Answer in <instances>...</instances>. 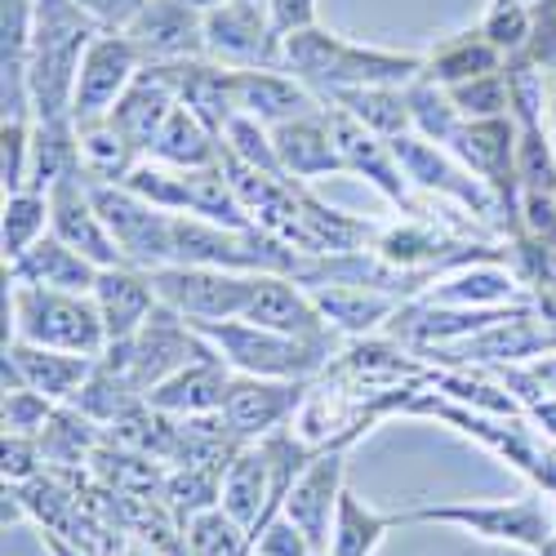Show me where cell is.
Returning <instances> with one entry per match:
<instances>
[{
    "label": "cell",
    "instance_id": "cell-14",
    "mask_svg": "<svg viewBox=\"0 0 556 556\" xmlns=\"http://www.w3.org/2000/svg\"><path fill=\"white\" fill-rule=\"evenodd\" d=\"M245 320L281 334H299V339H320L334 343V326L326 320V312L316 307L307 286H294L286 271H258L254 276V294L245 307Z\"/></svg>",
    "mask_w": 556,
    "mask_h": 556
},
{
    "label": "cell",
    "instance_id": "cell-37",
    "mask_svg": "<svg viewBox=\"0 0 556 556\" xmlns=\"http://www.w3.org/2000/svg\"><path fill=\"white\" fill-rule=\"evenodd\" d=\"M441 303H454V307H468V303H498V299H513V281L498 271H485V267H472L454 276V281L437 294Z\"/></svg>",
    "mask_w": 556,
    "mask_h": 556
},
{
    "label": "cell",
    "instance_id": "cell-42",
    "mask_svg": "<svg viewBox=\"0 0 556 556\" xmlns=\"http://www.w3.org/2000/svg\"><path fill=\"white\" fill-rule=\"evenodd\" d=\"M45 547H50L54 556H80V552H72V547L59 539V530H45Z\"/></svg>",
    "mask_w": 556,
    "mask_h": 556
},
{
    "label": "cell",
    "instance_id": "cell-19",
    "mask_svg": "<svg viewBox=\"0 0 556 556\" xmlns=\"http://www.w3.org/2000/svg\"><path fill=\"white\" fill-rule=\"evenodd\" d=\"M94 303H99L103 326H108V348L129 343L138 330L148 326V316L161 307L156 286H152V271L129 267V263H116V267L99 271Z\"/></svg>",
    "mask_w": 556,
    "mask_h": 556
},
{
    "label": "cell",
    "instance_id": "cell-17",
    "mask_svg": "<svg viewBox=\"0 0 556 556\" xmlns=\"http://www.w3.org/2000/svg\"><path fill=\"white\" fill-rule=\"evenodd\" d=\"M218 503L250 530V543L258 539V530H263L271 517H281V503H276L271 458H267L263 441H258V445H245V450H237V454L227 458Z\"/></svg>",
    "mask_w": 556,
    "mask_h": 556
},
{
    "label": "cell",
    "instance_id": "cell-27",
    "mask_svg": "<svg viewBox=\"0 0 556 556\" xmlns=\"http://www.w3.org/2000/svg\"><path fill=\"white\" fill-rule=\"evenodd\" d=\"M401 526H414L409 521V507H405V513H379V507H369L361 494L343 490L326 556H375L383 547V539L392 530H401Z\"/></svg>",
    "mask_w": 556,
    "mask_h": 556
},
{
    "label": "cell",
    "instance_id": "cell-12",
    "mask_svg": "<svg viewBox=\"0 0 556 556\" xmlns=\"http://www.w3.org/2000/svg\"><path fill=\"white\" fill-rule=\"evenodd\" d=\"M299 405H303V379L237 375L223 405V424L237 441H267L294 419Z\"/></svg>",
    "mask_w": 556,
    "mask_h": 556
},
{
    "label": "cell",
    "instance_id": "cell-5",
    "mask_svg": "<svg viewBox=\"0 0 556 556\" xmlns=\"http://www.w3.org/2000/svg\"><path fill=\"white\" fill-rule=\"evenodd\" d=\"M201 352H210V343L201 339V330L192 326L188 316H178L174 307L161 303V307L148 316V326L138 330L129 343L108 348L103 361L116 365L121 375L148 396L156 383H165L169 375H178L182 365H192Z\"/></svg>",
    "mask_w": 556,
    "mask_h": 556
},
{
    "label": "cell",
    "instance_id": "cell-39",
    "mask_svg": "<svg viewBox=\"0 0 556 556\" xmlns=\"http://www.w3.org/2000/svg\"><path fill=\"white\" fill-rule=\"evenodd\" d=\"M45 458L40 437L5 432V485H27L36 477V463Z\"/></svg>",
    "mask_w": 556,
    "mask_h": 556
},
{
    "label": "cell",
    "instance_id": "cell-43",
    "mask_svg": "<svg viewBox=\"0 0 556 556\" xmlns=\"http://www.w3.org/2000/svg\"><path fill=\"white\" fill-rule=\"evenodd\" d=\"M534 556H556V534H552V539H547V543H543Z\"/></svg>",
    "mask_w": 556,
    "mask_h": 556
},
{
    "label": "cell",
    "instance_id": "cell-18",
    "mask_svg": "<svg viewBox=\"0 0 556 556\" xmlns=\"http://www.w3.org/2000/svg\"><path fill=\"white\" fill-rule=\"evenodd\" d=\"M320 94L312 85H303L299 76H290L286 67H254V72H237V116H254L263 125H286L299 116H316Z\"/></svg>",
    "mask_w": 556,
    "mask_h": 556
},
{
    "label": "cell",
    "instance_id": "cell-28",
    "mask_svg": "<svg viewBox=\"0 0 556 556\" xmlns=\"http://www.w3.org/2000/svg\"><path fill=\"white\" fill-rule=\"evenodd\" d=\"M513 138H517L513 125L503 116H490V121H463L450 138V148L481 182H498L507 178V165H513Z\"/></svg>",
    "mask_w": 556,
    "mask_h": 556
},
{
    "label": "cell",
    "instance_id": "cell-15",
    "mask_svg": "<svg viewBox=\"0 0 556 556\" xmlns=\"http://www.w3.org/2000/svg\"><path fill=\"white\" fill-rule=\"evenodd\" d=\"M231 369L214 348L201 352L192 365H182L178 375H169L165 383H156L143 401L161 414H174V419H210V414H223L227 405V392H231Z\"/></svg>",
    "mask_w": 556,
    "mask_h": 556
},
{
    "label": "cell",
    "instance_id": "cell-16",
    "mask_svg": "<svg viewBox=\"0 0 556 556\" xmlns=\"http://www.w3.org/2000/svg\"><path fill=\"white\" fill-rule=\"evenodd\" d=\"M99 356H76V352H54V348H31L10 339L5 343V388H31L50 401H76L80 388L94 375Z\"/></svg>",
    "mask_w": 556,
    "mask_h": 556
},
{
    "label": "cell",
    "instance_id": "cell-10",
    "mask_svg": "<svg viewBox=\"0 0 556 556\" xmlns=\"http://www.w3.org/2000/svg\"><path fill=\"white\" fill-rule=\"evenodd\" d=\"M148 67H174L205 59V10L197 0H148L125 27Z\"/></svg>",
    "mask_w": 556,
    "mask_h": 556
},
{
    "label": "cell",
    "instance_id": "cell-22",
    "mask_svg": "<svg viewBox=\"0 0 556 556\" xmlns=\"http://www.w3.org/2000/svg\"><path fill=\"white\" fill-rule=\"evenodd\" d=\"M178 108V85L165 67H143L138 80L121 94V103L112 108V125L129 138L138 152H152L161 125L169 121V112Z\"/></svg>",
    "mask_w": 556,
    "mask_h": 556
},
{
    "label": "cell",
    "instance_id": "cell-29",
    "mask_svg": "<svg viewBox=\"0 0 556 556\" xmlns=\"http://www.w3.org/2000/svg\"><path fill=\"white\" fill-rule=\"evenodd\" d=\"M76 152H80V174L94 182H125L134 174V165L143 161V152H138L108 116L76 125Z\"/></svg>",
    "mask_w": 556,
    "mask_h": 556
},
{
    "label": "cell",
    "instance_id": "cell-21",
    "mask_svg": "<svg viewBox=\"0 0 556 556\" xmlns=\"http://www.w3.org/2000/svg\"><path fill=\"white\" fill-rule=\"evenodd\" d=\"M99 263H89L85 254H76L67 241H59L54 231L40 237L27 254L5 263L10 286H45V290H72V294H94L99 286Z\"/></svg>",
    "mask_w": 556,
    "mask_h": 556
},
{
    "label": "cell",
    "instance_id": "cell-35",
    "mask_svg": "<svg viewBox=\"0 0 556 556\" xmlns=\"http://www.w3.org/2000/svg\"><path fill=\"white\" fill-rule=\"evenodd\" d=\"M454 108L463 112V121H490V116H503L513 108V85H507V72H485V76H472L463 85H445Z\"/></svg>",
    "mask_w": 556,
    "mask_h": 556
},
{
    "label": "cell",
    "instance_id": "cell-38",
    "mask_svg": "<svg viewBox=\"0 0 556 556\" xmlns=\"http://www.w3.org/2000/svg\"><path fill=\"white\" fill-rule=\"evenodd\" d=\"M254 556H320L286 517H271L263 530H258V539H254Z\"/></svg>",
    "mask_w": 556,
    "mask_h": 556
},
{
    "label": "cell",
    "instance_id": "cell-2",
    "mask_svg": "<svg viewBox=\"0 0 556 556\" xmlns=\"http://www.w3.org/2000/svg\"><path fill=\"white\" fill-rule=\"evenodd\" d=\"M10 339L76 356L108 352V326L94 294L45 290V286H10Z\"/></svg>",
    "mask_w": 556,
    "mask_h": 556
},
{
    "label": "cell",
    "instance_id": "cell-13",
    "mask_svg": "<svg viewBox=\"0 0 556 556\" xmlns=\"http://www.w3.org/2000/svg\"><path fill=\"white\" fill-rule=\"evenodd\" d=\"M50 231L59 241H67L76 254H85L89 263H99V267H116L125 263L116 241H112V231L94 205V192H89V178L80 169L63 174L54 188H50Z\"/></svg>",
    "mask_w": 556,
    "mask_h": 556
},
{
    "label": "cell",
    "instance_id": "cell-36",
    "mask_svg": "<svg viewBox=\"0 0 556 556\" xmlns=\"http://www.w3.org/2000/svg\"><path fill=\"white\" fill-rule=\"evenodd\" d=\"M59 401H50L45 392L31 388H5V432H23V437H40L50 428Z\"/></svg>",
    "mask_w": 556,
    "mask_h": 556
},
{
    "label": "cell",
    "instance_id": "cell-3",
    "mask_svg": "<svg viewBox=\"0 0 556 556\" xmlns=\"http://www.w3.org/2000/svg\"><path fill=\"white\" fill-rule=\"evenodd\" d=\"M197 330L231 369H237V375H254V379H307L330 361V343L267 330V326H254V320H245V316L201 320Z\"/></svg>",
    "mask_w": 556,
    "mask_h": 556
},
{
    "label": "cell",
    "instance_id": "cell-23",
    "mask_svg": "<svg viewBox=\"0 0 556 556\" xmlns=\"http://www.w3.org/2000/svg\"><path fill=\"white\" fill-rule=\"evenodd\" d=\"M330 129H334V143L343 152V165L352 174H365L375 188L388 197V201H405V169L392 152V138H379V134H369L365 125H356L348 112L330 108Z\"/></svg>",
    "mask_w": 556,
    "mask_h": 556
},
{
    "label": "cell",
    "instance_id": "cell-41",
    "mask_svg": "<svg viewBox=\"0 0 556 556\" xmlns=\"http://www.w3.org/2000/svg\"><path fill=\"white\" fill-rule=\"evenodd\" d=\"M267 14L281 36H294L316 27V0H267Z\"/></svg>",
    "mask_w": 556,
    "mask_h": 556
},
{
    "label": "cell",
    "instance_id": "cell-1",
    "mask_svg": "<svg viewBox=\"0 0 556 556\" xmlns=\"http://www.w3.org/2000/svg\"><path fill=\"white\" fill-rule=\"evenodd\" d=\"M103 27L76 0H31V50H27V94L36 121H72L76 72Z\"/></svg>",
    "mask_w": 556,
    "mask_h": 556
},
{
    "label": "cell",
    "instance_id": "cell-40",
    "mask_svg": "<svg viewBox=\"0 0 556 556\" xmlns=\"http://www.w3.org/2000/svg\"><path fill=\"white\" fill-rule=\"evenodd\" d=\"M76 5L94 18L103 31H125L134 23V14L148 5V0H76Z\"/></svg>",
    "mask_w": 556,
    "mask_h": 556
},
{
    "label": "cell",
    "instance_id": "cell-25",
    "mask_svg": "<svg viewBox=\"0 0 556 556\" xmlns=\"http://www.w3.org/2000/svg\"><path fill=\"white\" fill-rule=\"evenodd\" d=\"M414 85V80H409ZM409 85H361V89H334L326 103L348 112L356 125H365L379 138H401L414 129V108H409Z\"/></svg>",
    "mask_w": 556,
    "mask_h": 556
},
{
    "label": "cell",
    "instance_id": "cell-30",
    "mask_svg": "<svg viewBox=\"0 0 556 556\" xmlns=\"http://www.w3.org/2000/svg\"><path fill=\"white\" fill-rule=\"evenodd\" d=\"M316 307L326 312V320L334 330H375L383 316L396 312V299L383 290H369V286H307Z\"/></svg>",
    "mask_w": 556,
    "mask_h": 556
},
{
    "label": "cell",
    "instance_id": "cell-24",
    "mask_svg": "<svg viewBox=\"0 0 556 556\" xmlns=\"http://www.w3.org/2000/svg\"><path fill=\"white\" fill-rule=\"evenodd\" d=\"M276 138V156H281L290 178H320V174H334L348 169L343 152L334 143V129H330V108L316 112V116H299L271 129Z\"/></svg>",
    "mask_w": 556,
    "mask_h": 556
},
{
    "label": "cell",
    "instance_id": "cell-4",
    "mask_svg": "<svg viewBox=\"0 0 556 556\" xmlns=\"http://www.w3.org/2000/svg\"><path fill=\"white\" fill-rule=\"evenodd\" d=\"M409 521L414 526H458L485 543L521 547V552H539L556 534L552 507L534 494L513 498V503H424V507H409Z\"/></svg>",
    "mask_w": 556,
    "mask_h": 556
},
{
    "label": "cell",
    "instance_id": "cell-9",
    "mask_svg": "<svg viewBox=\"0 0 556 556\" xmlns=\"http://www.w3.org/2000/svg\"><path fill=\"white\" fill-rule=\"evenodd\" d=\"M143 54L134 50V40L125 31H99L89 40V50L76 72V94H72V121H103L121 103V94L143 72Z\"/></svg>",
    "mask_w": 556,
    "mask_h": 556
},
{
    "label": "cell",
    "instance_id": "cell-33",
    "mask_svg": "<svg viewBox=\"0 0 556 556\" xmlns=\"http://www.w3.org/2000/svg\"><path fill=\"white\" fill-rule=\"evenodd\" d=\"M188 552L192 556H250V530L227 513V507H205L188 521Z\"/></svg>",
    "mask_w": 556,
    "mask_h": 556
},
{
    "label": "cell",
    "instance_id": "cell-7",
    "mask_svg": "<svg viewBox=\"0 0 556 556\" xmlns=\"http://www.w3.org/2000/svg\"><path fill=\"white\" fill-rule=\"evenodd\" d=\"M89 192H94V205L112 231V241L121 250V258L129 267H169L174 263V214L148 205L143 197H134L125 182H94L89 178Z\"/></svg>",
    "mask_w": 556,
    "mask_h": 556
},
{
    "label": "cell",
    "instance_id": "cell-34",
    "mask_svg": "<svg viewBox=\"0 0 556 556\" xmlns=\"http://www.w3.org/2000/svg\"><path fill=\"white\" fill-rule=\"evenodd\" d=\"M125 188L134 197H143L148 205L165 210V214H188V169H174L156 156L138 161L134 174L125 178Z\"/></svg>",
    "mask_w": 556,
    "mask_h": 556
},
{
    "label": "cell",
    "instance_id": "cell-20",
    "mask_svg": "<svg viewBox=\"0 0 556 556\" xmlns=\"http://www.w3.org/2000/svg\"><path fill=\"white\" fill-rule=\"evenodd\" d=\"M392 152H396L405 178H414L419 188L441 192V197H454L458 205H468V210H485V205H490L481 178H472L468 165H454L450 156H441L432 138H424V134L409 129V134L392 138Z\"/></svg>",
    "mask_w": 556,
    "mask_h": 556
},
{
    "label": "cell",
    "instance_id": "cell-6",
    "mask_svg": "<svg viewBox=\"0 0 556 556\" xmlns=\"http://www.w3.org/2000/svg\"><path fill=\"white\" fill-rule=\"evenodd\" d=\"M286 36L276 31L267 0H218L205 10V59L231 72L281 67Z\"/></svg>",
    "mask_w": 556,
    "mask_h": 556
},
{
    "label": "cell",
    "instance_id": "cell-31",
    "mask_svg": "<svg viewBox=\"0 0 556 556\" xmlns=\"http://www.w3.org/2000/svg\"><path fill=\"white\" fill-rule=\"evenodd\" d=\"M498 63H503L498 45L477 27V31L450 36L432 59H424V76L437 80V85H463V80H472V76L498 72Z\"/></svg>",
    "mask_w": 556,
    "mask_h": 556
},
{
    "label": "cell",
    "instance_id": "cell-8",
    "mask_svg": "<svg viewBox=\"0 0 556 556\" xmlns=\"http://www.w3.org/2000/svg\"><path fill=\"white\" fill-rule=\"evenodd\" d=\"M156 299L188 316L192 326L201 320H237L250 307L254 276L250 271H218V267H197V263H169L152 271Z\"/></svg>",
    "mask_w": 556,
    "mask_h": 556
},
{
    "label": "cell",
    "instance_id": "cell-32",
    "mask_svg": "<svg viewBox=\"0 0 556 556\" xmlns=\"http://www.w3.org/2000/svg\"><path fill=\"white\" fill-rule=\"evenodd\" d=\"M0 241H5V263L27 254L40 237H50V192H5V210H0Z\"/></svg>",
    "mask_w": 556,
    "mask_h": 556
},
{
    "label": "cell",
    "instance_id": "cell-11",
    "mask_svg": "<svg viewBox=\"0 0 556 556\" xmlns=\"http://www.w3.org/2000/svg\"><path fill=\"white\" fill-rule=\"evenodd\" d=\"M348 445V441H343ZM343 445H334V450H320V454H312L307 458V468L294 477V485H290V494H286V503H281V517L326 556V547H330V530H334V517H339V498H343V463H348V454H343Z\"/></svg>",
    "mask_w": 556,
    "mask_h": 556
},
{
    "label": "cell",
    "instance_id": "cell-26",
    "mask_svg": "<svg viewBox=\"0 0 556 556\" xmlns=\"http://www.w3.org/2000/svg\"><path fill=\"white\" fill-rule=\"evenodd\" d=\"M148 156H156V161H165L174 169H205V165H214L223 156V134L201 112H192L188 103H178L169 112V121L161 125Z\"/></svg>",
    "mask_w": 556,
    "mask_h": 556
}]
</instances>
